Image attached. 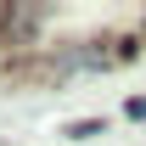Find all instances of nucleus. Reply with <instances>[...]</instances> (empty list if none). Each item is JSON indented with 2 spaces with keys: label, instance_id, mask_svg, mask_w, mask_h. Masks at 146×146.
<instances>
[{
  "label": "nucleus",
  "instance_id": "2",
  "mask_svg": "<svg viewBox=\"0 0 146 146\" xmlns=\"http://www.w3.org/2000/svg\"><path fill=\"white\" fill-rule=\"evenodd\" d=\"M124 112H129V118H146V96H129V101H124Z\"/></svg>",
  "mask_w": 146,
  "mask_h": 146
},
{
  "label": "nucleus",
  "instance_id": "1",
  "mask_svg": "<svg viewBox=\"0 0 146 146\" xmlns=\"http://www.w3.org/2000/svg\"><path fill=\"white\" fill-rule=\"evenodd\" d=\"M68 135H73V141H90V135H101V124H96V118H84V124H73Z\"/></svg>",
  "mask_w": 146,
  "mask_h": 146
}]
</instances>
